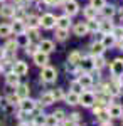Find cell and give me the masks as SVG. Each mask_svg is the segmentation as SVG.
I'll return each instance as SVG.
<instances>
[{
    "label": "cell",
    "instance_id": "cell-1",
    "mask_svg": "<svg viewBox=\"0 0 123 126\" xmlns=\"http://www.w3.org/2000/svg\"><path fill=\"white\" fill-rule=\"evenodd\" d=\"M56 79H57V71L54 67H51V66H44V67H42V71H41V81H42V82L51 84V82H54Z\"/></svg>",
    "mask_w": 123,
    "mask_h": 126
},
{
    "label": "cell",
    "instance_id": "cell-2",
    "mask_svg": "<svg viewBox=\"0 0 123 126\" xmlns=\"http://www.w3.org/2000/svg\"><path fill=\"white\" fill-rule=\"evenodd\" d=\"M95 103H96V96L91 91H83V93L79 94V104H83L84 108L95 106Z\"/></svg>",
    "mask_w": 123,
    "mask_h": 126
},
{
    "label": "cell",
    "instance_id": "cell-3",
    "mask_svg": "<svg viewBox=\"0 0 123 126\" xmlns=\"http://www.w3.org/2000/svg\"><path fill=\"white\" fill-rule=\"evenodd\" d=\"M39 27H42V29L56 27V17L52 14H44L42 17H39Z\"/></svg>",
    "mask_w": 123,
    "mask_h": 126
},
{
    "label": "cell",
    "instance_id": "cell-4",
    "mask_svg": "<svg viewBox=\"0 0 123 126\" xmlns=\"http://www.w3.org/2000/svg\"><path fill=\"white\" fill-rule=\"evenodd\" d=\"M110 72L113 78H122L123 76V59H115L110 64Z\"/></svg>",
    "mask_w": 123,
    "mask_h": 126
},
{
    "label": "cell",
    "instance_id": "cell-5",
    "mask_svg": "<svg viewBox=\"0 0 123 126\" xmlns=\"http://www.w3.org/2000/svg\"><path fill=\"white\" fill-rule=\"evenodd\" d=\"M20 111H25V113H34L36 111V106H37V101L30 99V97H25V99H20L19 101Z\"/></svg>",
    "mask_w": 123,
    "mask_h": 126
},
{
    "label": "cell",
    "instance_id": "cell-6",
    "mask_svg": "<svg viewBox=\"0 0 123 126\" xmlns=\"http://www.w3.org/2000/svg\"><path fill=\"white\" fill-rule=\"evenodd\" d=\"M12 72H15L17 76H25L29 72V66L27 62H24V61H15L14 64H12Z\"/></svg>",
    "mask_w": 123,
    "mask_h": 126
},
{
    "label": "cell",
    "instance_id": "cell-7",
    "mask_svg": "<svg viewBox=\"0 0 123 126\" xmlns=\"http://www.w3.org/2000/svg\"><path fill=\"white\" fill-rule=\"evenodd\" d=\"M32 59H34V64L39 66V67L47 66V62H49V56L44 54V52H41V50H36V52L32 54Z\"/></svg>",
    "mask_w": 123,
    "mask_h": 126
},
{
    "label": "cell",
    "instance_id": "cell-8",
    "mask_svg": "<svg viewBox=\"0 0 123 126\" xmlns=\"http://www.w3.org/2000/svg\"><path fill=\"white\" fill-rule=\"evenodd\" d=\"M37 49L41 52H44V54H51V52L54 50V42L49 40V39H42V40H39Z\"/></svg>",
    "mask_w": 123,
    "mask_h": 126
},
{
    "label": "cell",
    "instance_id": "cell-9",
    "mask_svg": "<svg viewBox=\"0 0 123 126\" xmlns=\"http://www.w3.org/2000/svg\"><path fill=\"white\" fill-rule=\"evenodd\" d=\"M64 10H66V15H76L78 12H79V5H78V2L76 0H66V3H64Z\"/></svg>",
    "mask_w": 123,
    "mask_h": 126
},
{
    "label": "cell",
    "instance_id": "cell-10",
    "mask_svg": "<svg viewBox=\"0 0 123 126\" xmlns=\"http://www.w3.org/2000/svg\"><path fill=\"white\" fill-rule=\"evenodd\" d=\"M14 94L19 97V101L20 99H25L30 94V87H29V84H19V86L15 87V93Z\"/></svg>",
    "mask_w": 123,
    "mask_h": 126
},
{
    "label": "cell",
    "instance_id": "cell-11",
    "mask_svg": "<svg viewBox=\"0 0 123 126\" xmlns=\"http://www.w3.org/2000/svg\"><path fill=\"white\" fill-rule=\"evenodd\" d=\"M52 103H56V99H54V96H52V91L42 93L41 97H39V104H42V106H51Z\"/></svg>",
    "mask_w": 123,
    "mask_h": 126
},
{
    "label": "cell",
    "instance_id": "cell-12",
    "mask_svg": "<svg viewBox=\"0 0 123 126\" xmlns=\"http://www.w3.org/2000/svg\"><path fill=\"white\" fill-rule=\"evenodd\" d=\"M56 27L57 29L69 30V27H71V19H69V15H61V17H57L56 19Z\"/></svg>",
    "mask_w": 123,
    "mask_h": 126
},
{
    "label": "cell",
    "instance_id": "cell-13",
    "mask_svg": "<svg viewBox=\"0 0 123 126\" xmlns=\"http://www.w3.org/2000/svg\"><path fill=\"white\" fill-rule=\"evenodd\" d=\"M10 27H12V32H15V35H17V34H22V32H25V29H27V25H25L24 19H15V20H14V24H12Z\"/></svg>",
    "mask_w": 123,
    "mask_h": 126
},
{
    "label": "cell",
    "instance_id": "cell-14",
    "mask_svg": "<svg viewBox=\"0 0 123 126\" xmlns=\"http://www.w3.org/2000/svg\"><path fill=\"white\" fill-rule=\"evenodd\" d=\"M5 82H7V86L14 87V89L20 84V82H19V76H17L15 72H12V71H9V72L5 74Z\"/></svg>",
    "mask_w": 123,
    "mask_h": 126
},
{
    "label": "cell",
    "instance_id": "cell-15",
    "mask_svg": "<svg viewBox=\"0 0 123 126\" xmlns=\"http://www.w3.org/2000/svg\"><path fill=\"white\" fill-rule=\"evenodd\" d=\"M78 66L83 69V71L89 72L91 69H95V66H93V56H88V57H81V61H79V64H78Z\"/></svg>",
    "mask_w": 123,
    "mask_h": 126
},
{
    "label": "cell",
    "instance_id": "cell-16",
    "mask_svg": "<svg viewBox=\"0 0 123 126\" xmlns=\"http://www.w3.org/2000/svg\"><path fill=\"white\" fill-rule=\"evenodd\" d=\"M78 81H79V84L83 86V89H89V87L93 86V76H89V72L81 74V76L78 78Z\"/></svg>",
    "mask_w": 123,
    "mask_h": 126
},
{
    "label": "cell",
    "instance_id": "cell-17",
    "mask_svg": "<svg viewBox=\"0 0 123 126\" xmlns=\"http://www.w3.org/2000/svg\"><path fill=\"white\" fill-rule=\"evenodd\" d=\"M106 111H108L110 118H122V114H123V108L120 104H110L106 108Z\"/></svg>",
    "mask_w": 123,
    "mask_h": 126
},
{
    "label": "cell",
    "instance_id": "cell-18",
    "mask_svg": "<svg viewBox=\"0 0 123 126\" xmlns=\"http://www.w3.org/2000/svg\"><path fill=\"white\" fill-rule=\"evenodd\" d=\"M88 32H89V30H88L86 22H78V24L74 25V35L76 37H84Z\"/></svg>",
    "mask_w": 123,
    "mask_h": 126
},
{
    "label": "cell",
    "instance_id": "cell-19",
    "mask_svg": "<svg viewBox=\"0 0 123 126\" xmlns=\"http://www.w3.org/2000/svg\"><path fill=\"white\" fill-rule=\"evenodd\" d=\"M15 42H17V47H24V49L30 44V40H29V37H27V34H25V32L17 34V35H15Z\"/></svg>",
    "mask_w": 123,
    "mask_h": 126
},
{
    "label": "cell",
    "instance_id": "cell-20",
    "mask_svg": "<svg viewBox=\"0 0 123 126\" xmlns=\"http://www.w3.org/2000/svg\"><path fill=\"white\" fill-rule=\"evenodd\" d=\"M64 101H66L67 104H71V106H76V104H79V94L74 93V91H69L64 96Z\"/></svg>",
    "mask_w": 123,
    "mask_h": 126
},
{
    "label": "cell",
    "instance_id": "cell-21",
    "mask_svg": "<svg viewBox=\"0 0 123 126\" xmlns=\"http://www.w3.org/2000/svg\"><path fill=\"white\" fill-rule=\"evenodd\" d=\"M113 27L115 25L110 19H104L103 22H100V32H103V34H111Z\"/></svg>",
    "mask_w": 123,
    "mask_h": 126
},
{
    "label": "cell",
    "instance_id": "cell-22",
    "mask_svg": "<svg viewBox=\"0 0 123 126\" xmlns=\"http://www.w3.org/2000/svg\"><path fill=\"white\" fill-rule=\"evenodd\" d=\"M101 44L104 46V49L113 47L115 44H116V39H115V35H113V34H104V35H103V39H101Z\"/></svg>",
    "mask_w": 123,
    "mask_h": 126
},
{
    "label": "cell",
    "instance_id": "cell-23",
    "mask_svg": "<svg viewBox=\"0 0 123 126\" xmlns=\"http://www.w3.org/2000/svg\"><path fill=\"white\" fill-rule=\"evenodd\" d=\"M103 52H104V46L101 44V40L91 44V56H101Z\"/></svg>",
    "mask_w": 123,
    "mask_h": 126
},
{
    "label": "cell",
    "instance_id": "cell-24",
    "mask_svg": "<svg viewBox=\"0 0 123 126\" xmlns=\"http://www.w3.org/2000/svg\"><path fill=\"white\" fill-rule=\"evenodd\" d=\"M0 15L2 17H14L15 15V7L14 5H3L0 9Z\"/></svg>",
    "mask_w": 123,
    "mask_h": 126
},
{
    "label": "cell",
    "instance_id": "cell-25",
    "mask_svg": "<svg viewBox=\"0 0 123 126\" xmlns=\"http://www.w3.org/2000/svg\"><path fill=\"white\" fill-rule=\"evenodd\" d=\"M100 12L103 14V17H104V19H111L115 14H116V9H115L113 5H104V7H103L101 10H100Z\"/></svg>",
    "mask_w": 123,
    "mask_h": 126
},
{
    "label": "cell",
    "instance_id": "cell-26",
    "mask_svg": "<svg viewBox=\"0 0 123 126\" xmlns=\"http://www.w3.org/2000/svg\"><path fill=\"white\" fill-rule=\"evenodd\" d=\"M96 12H98L96 9H93L91 5H88V7L83 10V15H84L86 20H95L96 19Z\"/></svg>",
    "mask_w": 123,
    "mask_h": 126
},
{
    "label": "cell",
    "instance_id": "cell-27",
    "mask_svg": "<svg viewBox=\"0 0 123 126\" xmlns=\"http://www.w3.org/2000/svg\"><path fill=\"white\" fill-rule=\"evenodd\" d=\"M81 52L79 50H73L69 56H67V62H71V64H74V66H78L79 64V61H81Z\"/></svg>",
    "mask_w": 123,
    "mask_h": 126
},
{
    "label": "cell",
    "instance_id": "cell-28",
    "mask_svg": "<svg viewBox=\"0 0 123 126\" xmlns=\"http://www.w3.org/2000/svg\"><path fill=\"white\" fill-rule=\"evenodd\" d=\"M95 116L101 121V123H106V121H110V114H108V111L104 109V108H101L100 111H96L95 113Z\"/></svg>",
    "mask_w": 123,
    "mask_h": 126
},
{
    "label": "cell",
    "instance_id": "cell-29",
    "mask_svg": "<svg viewBox=\"0 0 123 126\" xmlns=\"http://www.w3.org/2000/svg\"><path fill=\"white\" fill-rule=\"evenodd\" d=\"M25 34H27V37H29L30 42L39 39V29H37V27H29V29L25 30Z\"/></svg>",
    "mask_w": 123,
    "mask_h": 126
},
{
    "label": "cell",
    "instance_id": "cell-30",
    "mask_svg": "<svg viewBox=\"0 0 123 126\" xmlns=\"http://www.w3.org/2000/svg\"><path fill=\"white\" fill-rule=\"evenodd\" d=\"M24 22L27 27H39V17H36V15H27Z\"/></svg>",
    "mask_w": 123,
    "mask_h": 126
},
{
    "label": "cell",
    "instance_id": "cell-31",
    "mask_svg": "<svg viewBox=\"0 0 123 126\" xmlns=\"http://www.w3.org/2000/svg\"><path fill=\"white\" fill-rule=\"evenodd\" d=\"M10 34H12V27H10V24H0V37H9Z\"/></svg>",
    "mask_w": 123,
    "mask_h": 126
},
{
    "label": "cell",
    "instance_id": "cell-32",
    "mask_svg": "<svg viewBox=\"0 0 123 126\" xmlns=\"http://www.w3.org/2000/svg\"><path fill=\"white\" fill-rule=\"evenodd\" d=\"M106 64V61H104L103 54L101 56H93V66H95V69H101Z\"/></svg>",
    "mask_w": 123,
    "mask_h": 126
},
{
    "label": "cell",
    "instance_id": "cell-33",
    "mask_svg": "<svg viewBox=\"0 0 123 126\" xmlns=\"http://www.w3.org/2000/svg\"><path fill=\"white\" fill-rule=\"evenodd\" d=\"M57 121L54 114H46V119H44V126H57Z\"/></svg>",
    "mask_w": 123,
    "mask_h": 126
},
{
    "label": "cell",
    "instance_id": "cell-34",
    "mask_svg": "<svg viewBox=\"0 0 123 126\" xmlns=\"http://www.w3.org/2000/svg\"><path fill=\"white\" fill-rule=\"evenodd\" d=\"M3 49H5V52H15L17 50V42L15 40H7Z\"/></svg>",
    "mask_w": 123,
    "mask_h": 126
},
{
    "label": "cell",
    "instance_id": "cell-35",
    "mask_svg": "<svg viewBox=\"0 0 123 126\" xmlns=\"http://www.w3.org/2000/svg\"><path fill=\"white\" fill-rule=\"evenodd\" d=\"M86 25H88V30H89V32H98V30H100V22H96V19L88 20Z\"/></svg>",
    "mask_w": 123,
    "mask_h": 126
},
{
    "label": "cell",
    "instance_id": "cell-36",
    "mask_svg": "<svg viewBox=\"0 0 123 126\" xmlns=\"http://www.w3.org/2000/svg\"><path fill=\"white\" fill-rule=\"evenodd\" d=\"M44 119H46V114H37V116H34V119H32V125L36 126H44Z\"/></svg>",
    "mask_w": 123,
    "mask_h": 126
},
{
    "label": "cell",
    "instance_id": "cell-37",
    "mask_svg": "<svg viewBox=\"0 0 123 126\" xmlns=\"http://www.w3.org/2000/svg\"><path fill=\"white\" fill-rule=\"evenodd\" d=\"M71 91H74V93H78V94H81V93H83V86L79 84V81H78V79L71 82Z\"/></svg>",
    "mask_w": 123,
    "mask_h": 126
},
{
    "label": "cell",
    "instance_id": "cell-38",
    "mask_svg": "<svg viewBox=\"0 0 123 126\" xmlns=\"http://www.w3.org/2000/svg\"><path fill=\"white\" fill-rule=\"evenodd\" d=\"M52 96L56 101H61V99H64V91L61 89V87H56L54 91H52Z\"/></svg>",
    "mask_w": 123,
    "mask_h": 126
},
{
    "label": "cell",
    "instance_id": "cell-39",
    "mask_svg": "<svg viewBox=\"0 0 123 126\" xmlns=\"http://www.w3.org/2000/svg\"><path fill=\"white\" fill-rule=\"evenodd\" d=\"M104 5H106V2H104V0H91V7L96 9V10H101Z\"/></svg>",
    "mask_w": 123,
    "mask_h": 126
},
{
    "label": "cell",
    "instance_id": "cell-40",
    "mask_svg": "<svg viewBox=\"0 0 123 126\" xmlns=\"http://www.w3.org/2000/svg\"><path fill=\"white\" fill-rule=\"evenodd\" d=\"M56 37H57V40H66V39H67V30L57 29V30H56Z\"/></svg>",
    "mask_w": 123,
    "mask_h": 126
},
{
    "label": "cell",
    "instance_id": "cell-41",
    "mask_svg": "<svg viewBox=\"0 0 123 126\" xmlns=\"http://www.w3.org/2000/svg\"><path fill=\"white\" fill-rule=\"evenodd\" d=\"M111 34L115 35V39H122L123 40V27H113Z\"/></svg>",
    "mask_w": 123,
    "mask_h": 126
},
{
    "label": "cell",
    "instance_id": "cell-42",
    "mask_svg": "<svg viewBox=\"0 0 123 126\" xmlns=\"http://www.w3.org/2000/svg\"><path fill=\"white\" fill-rule=\"evenodd\" d=\"M52 114H54V116H56V119H57V121H62V119H64V118H66V113H64V111H62V109H56V111H54V113H52Z\"/></svg>",
    "mask_w": 123,
    "mask_h": 126
},
{
    "label": "cell",
    "instance_id": "cell-43",
    "mask_svg": "<svg viewBox=\"0 0 123 126\" xmlns=\"http://www.w3.org/2000/svg\"><path fill=\"white\" fill-rule=\"evenodd\" d=\"M111 84H113L115 87H118V89H122L123 87V81L120 78H113V81H111Z\"/></svg>",
    "mask_w": 123,
    "mask_h": 126
},
{
    "label": "cell",
    "instance_id": "cell-44",
    "mask_svg": "<svg viewBox=\"0 0 123 126\" xmlns=\"http://www.w3.org/2000/svg\"><path fill=\"white\" fill-rule=\"evenodd\" d=\"M5 101H7V103H10V104H15V103H19V97L15 96V94H9Z\"/></svg>",
    "mask_w": 123,
    "mask_h": 126
},
{
    "label": "cell",
    "instance_id": "cell-45",
    "mask_svg": "<svg viewBox=\"0 0 123 126\" xmlns=\"http://www.w3.org/2000/svg\"><path fill=\"white\" fill-rule=\"evenodd\" d=\"M61 123H62V126H76V123H74V121H73V119H71L69 116L64 118V119H62Z\"/></svg>",
    "mask_w": 123,
    "mask_h": 126
},
{
    "label": "cell",
    "instance_id": "cell-46",
    "mask_svg": "<svg viewBox=\"0 0 123 126\" xmlns=\"http://www.w3.org/2000/svg\"><path fill=\"white\" fill-rule=\"evenodd\" d=\"M44 3L46 5H59V3H62V0H44Z\"/></svg>",
    "mask_w": 123,
    "mask_h": 126
},
{
    "label": "cell",
    "instance_id": "cell-47",
    "mask_svg": "<svg viewBox=\"0 0 123 126\" xmlns=\"http://www.w3.org/2000/svg\"><path fill=\"white\" fill-rule=\"evenodd\" d=\"M69 118H71V119H73V121H74V123H78V121H79V113H73V114H69Z\"/></svg>",
    "mask_w": 123,
    "mask_h": 126
},
{
    "label": "cell",
    "instance_id": "cell-48",
    "mask_svg": "<svg viewBox=\"0 0 123 126\" xmlns=\"http://www.w3.org/2000/svg\"><path fill=\"white\" fill-rule=\"evenodd\" d=\"M5 54H7V52H5V49H3V47H0V59H3V57H5Z\"/></svg>",
    "mask_w": 123,
    "mask_h": 126
},
{
    "label": "cell",
    "instance_id": "cell-49",
    "mask_svg": "<svg viewBox=\"0 0 123 126\" xmlns=\"http://www.w3.org/2000/svg\"><path fill=\"white\" fill-rule=\"evenodd\" d=\"M17 126H32V125H29L27 121H20V123H19Z\"/></svg>",
    "mask_w": 123,
    "mask_h": 126
},
{
    "label": "cell",
    "instance_id": "cell-50",
    "mask_svg": "<svg viewBox=\"0 0 123 126\" xmlns=\"http://www.w3.org/2000/svg\"><path fill=\"white\" fill-rule=\"evenodd\" d=\"M101 126H111V125H110V121H106V123H101Z\"/></svg>",
    "mask_w": 123,
    "mask_h": 126
},
{
    "label": "cell",
    "instance_id": "cell-51",
    "mask_svg": "<svg viewBox=\"0 0 123 126\" xmlns=\"http://www.w3.org/2000/svg\"><path fill=\"white\" fill-rule=\"evenodd\" d=\"M120 106H122V108H123V97H122V104H120Z\"/></svg>",
    "mask_w": 123,
    "mask_h": 126
},
{
    "label": "cell",
    "instance_id": "cell-52",
    "mask_svg": "<svg viewBox=\"0 0 123 126\" xmlns=\"http://www.w3.org/2000/svg\"><path fill=\"white\" fill-rule=\"evenodd\" d=\"M0 2H5V0H0Z\"/></svg>",
    "mask_w": 123,
    "mask_h": 126
},
{
    "label": "cell",
    "instance_id": "cell-53",
    "mask_svg": "<svg viewBox=\"0 0 123 126\" xmlns=\"http://www.w3.org/2000/svg\"><path fill=\"white\" fill-rule=\"evenodd\" d=\"M0 71H2V66H0Z\"/></svg>",
    "mask_w": 123,
    "mask_h": 126
},
{
    "label": "cell",
    "instance_id": "cell-54",
    "mask_svg": "<svg viewBox=\"0 0 123 126\" xmlns=\"http://www.w3.org/2000/svg\"><path fill=\"white\" fill-rule=\"evenodd\" d=\"M0 126H2V123H0Z\"/></svg>",
    "mask_w": 123,
    "mask_h": 126
},
{
    "label": "cell",
    "instance_id": "cell-55",
    "mask_svg": "<svg viewBox=\"0 0 123 126\" xmlns=\"http://www.w3.org/2000/svg\"><path fill=\"white\" fill-rule=\"evenodd\" d=\"M122 116H123V114H122Z\"/></svg>",
    "mask_w": 123,
    "mask_h": 126
},
{
    "label": "cell",
    "instance_id": "cell-56",
    "mask_svg": "<svg viewBox=\"0 0 123 126\" xmlns=\"http://www.w3.org/2000/svg\"><path fill=\"white\" fill-rule=\"evenodd\" d=\"M76 126H78V125H76Z\"/></svg>",
    "mask_w": 123,
    "mask_h": 126
}]
</instances>
